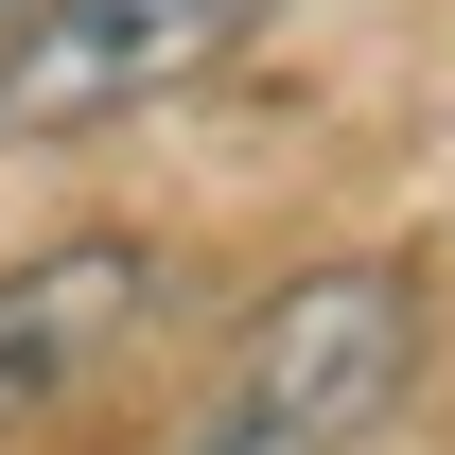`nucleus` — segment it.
I'll use <instances>...</instances> for the list:
<instances>
[{
    "label": "nucleus",
    "instance_id": "1",
    "mask_svg": "<svg viewBox=\"0 0 455 455\" xmlns=\"http://www.w3.org/2000/svg\"><path fill=\"white\" fill-rule=\"evenodd\" d=\"M403 386H420V281L403 263H298L245 315L193 455H350V438H386Z\"/></svg>",
    "mask_w": 455,
    "mask_h": 455
},
{
    "label": "nucleus",
    "instance_id": "2",
    "mask_svg": "<svg viewBox=\"0 0 455 455\" xmlns=\"http://www.w3.org/2000/svg\"><path fill=\"white\" fill-rule=\"evenodd\" d=\"M263 36V0H36L0 36V123L18 140H88V123L175 106L193 70H228Z\"/></svg>",
    "mask_w": 455,
    "mask_h": 455
},
{
    "label": "nucleus",
    "instance_id": "3",
    "mask_svg": "<svg viewBox=\"0 0 455 455\" xmlns=\"http://www.w3.org/2000/svg\"><path fill=\"white\" fill-rule=\"evenodd\" d=\"M140 315H158V245H36V263H0V438H36L53 403H88L140 350Z\"/></svg>",
    "mask_w": 455,
    "mask_h": 455
},
{
    "label": "nucleus",
    "instance_id": "4",
    "mask_svg": "<svg viewBox=\"0 0 455 455\" xmlns=\"http://www.w3.org/2000/svg\"><path fill=\"white\" fill-rule=\"evenodd\" d=\"M18 18H36V0H0V36H18Z\"/></svg>",
    "mask_w": 455,
    "mask_h": 455
}]
</instances>
